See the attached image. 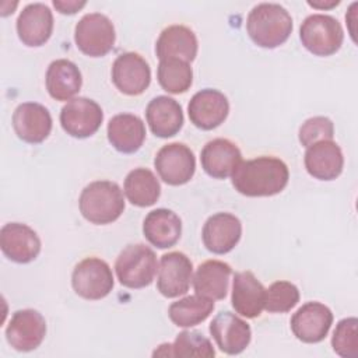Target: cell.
<instances>
[{
	"mask_svg": "<svg viewBox=\"0 0 358 358\" xmlns=\"http://www.w3.org/2000/svg\"><path fill=\"white\" fill-rule=\"evenodd\" d=\"M17 35L29 48L45 45L53 32V14L43 3L27 4L17 18Z\"/></svg>",
	"mask_w": 358,
	"mask_h": 358,
	"instance_id": "d6986e66",
	"label": "cell"
},
{
	"mask_svg": "<svg viewBox=\"0 0 358 358\" xmlns=\"http://www.w3.org/2000/svg\"><path fill=\"white\" fill-rule=\"evenodd\" d=\"M193 278L192 260L182 252H169L161 256L157 288L165 298H176L189 291Z\"/></svg>",
	"mask_w": 358,
	"mask_h": 358,
	"instance_id": "4fadbf2b",
	"label": "cell"
},
{
	"mask_svg": "<svg viewBox=\"0 0 358 358\" xmlns=\"http://www.w3.org/2000/svg\"><path fill=\"white\" fill-rule=\"evenodd\" d=\"M123 192L133 206L150 207L159 199L161 185L148 168H134L124 179Z\"/></svg>",
	"mask_w": 358,
	"mask_h": 358,
	"instance_id": "f546056e",
	"label": "cell"
},
{
	"mask_svg": "<svg viewBox=\"0 0 358 358\" xmlns=\"http://www.w3.org/2000/svg\"><path fill=\"white\" fill-rule=\"evenodd\" d=\"M115 271L119 282L126 288L148 287L158 271L157 256L144 243L127 245L115 262Z\"/></svg>",
	"mask_w": 358,
	"mask_h": 358,
	"instance_id": "277c9868",
	"label": "cell"
},
{
	"mask_svg": "<svg viewBox=\"0 0 358 358\" xmlns=\"http://www.w3.org/2000/svg\"><path fill=\"white\" fill-rule=\"evenodd\" d=\"M106 136L110 145L122 154L138 151L145 140L144 122L133 113H119L110 117Z\"/></svg>",
	"mask_w": 358,
	"mask_h": 358,
	"instance_id": "cb8c5ba5",
	"label": "cell"
},
{
	"mask_svg": "<svg viewBox=\"0 0 358 358\" xmlns=\"http://www.w3.org/2000/svg\"><path fill=\"white\" fill-rule=\"evenodd\" d=\"M103 122L101 106L90 98L78 96L67 101L60 110L63 130L74 138H87L98 131Z\"/></svg>",
	"mask_w": 358,
	"mask_h": 358,
	"instance_id": "9c48e42d",
	"label": "cell"
},
{
	"mask_svg": "<svg viewBox=\"0 0 358 358\" xmlns=\"http://www.w3.org/2000/svg\"><path fill=\"white\" fill-rule=\"evenodd\" d=\"M333 324V312L320 302L303 303L291 317L289 326L294 336L308 344H316L326 338Z\"/></svg>",
	"mask_w": 358,
	"mask_h": 358,
	"instance_id": "7c38bea8",
	"label": "cell"
},
{
	"mask_svg": "<svg viewBox=\"0 0 358 358\" xmlns=\"http://www.w3.org/2000/svg\"><path fill=\"white\" fill-rule=\"evenodd\" d=\"M115 280L109 264L99 257H85L71 273L74 292L88 301H98L110 294Z\"/></svg>",
	"mask_w": 358,
	"mask_h": 358,
	"instance_id": "52a82bcc",
	"label": "cell"
},
{
	"mask_svg": "<svg viewBox=\"0 0 358 358\" xmlns=\"http://www.w3.org/2000/svg\"><path fill=\"white\" fill-rule=\"evenodd\" d=\"M154 357H215V350L211 341L197 330L180 331L172 344H161L154 352Z\"/></svg>",
	"mask_w": 358,
	"mask_h": 358,
	"instance_id": "f1b7e54d",
	"label": "cell"
},
{
	"mask_svg": "<svg viewBox=\"0 0 358 358\" xmlns=\"http://www.w3.org/2000/svg\"><path fill=\"white\" fill-rule=\"evenodd\" d=\"M46 336V320L35 309H20L13 313L6 340L17 351L28 352L38 348Z\"/></svg>",
	"mask_w": 358,
	"mask_h": 358,
	"instance_id": "30bf717a",
	"label": "cell"
},
{
	"mask_svg": "<svg viewBox=\"0 0 358 358\" xmlns=\"http://www.w3.org/2000/svg\"><path fill=\"white\" fill-rule=\"evenodd\" d=\"M87 1H77V0H53V7L60 13V14H76L80 11Z\"/></svg>",
	"mask_w": 358,
	"mask_h": 358,
	"instance_id": "d590c367",
	"label": "cell"
},
{
	"mask_svg": "<svg viewBox=\"0 0 358 358\" xmlns=\"http://www.w3.org/2000/svg\"><path fill=\"white\" fill-rule=\"evenodd\" d=\"M266 288L256 275L246 270L234 275L231 303L235 312L243 317L255 319L264 309Z\"/></svg>",
	"mask_w": 358,
	"mask_h": 358,
	"instance_id": "7402d4cb",
	"label": "cell"
},
{
	"mask_svg": "<svg viewBox=\"0 0 358 358\" xmlns=\"http://www.w3.org/2000/svg\"><path fill=\"white\" fill-rule=\"evenodd\" d=\"M334 124L326 116H313L306 119L298 131L299 143L303 147H310L312 144L323 140H333Z\"/></svg>",
	"mask_w": 358,
	"mask_h": 358,
	"instance_id": "e575fe53",
	"label": "cell"
},
{
	"mask_svg": "<svg viewBox=\"0 0 358 358\" xmlns=\"http://www.w3.org/2000/svg\"><path fill=\"white\" fill-rule=\"evenodd\" d=\"M77 48L90 57L108 55L116 41L113 22L101 13H88L80 18L74 29Z\"/></svg>",
	"mask_w": 358,
	"mask_h": 358,
	"instance_id": "8992f818",
	"label": "cell"
},
{
	"mask_svg": "<svg viewBox=\"0 0 358 358\" xmlns=\"http://www.w3.org/2000/svg\"><path fill=\"white\" fill-rule=\"evenodd\" d=\"M232 268L221 260H206L196 268L192 278L194 292L213 301L224 299L228 292Z\"/></svg>",
	"mask_w": 358,
	"mask_h": 358,
	"instance_id": "83f0119b",
	"label": "cell"
},
{
	"mask_svg": "<svg viewBox=\"0 0 358 358\" xmlns=\"http://www.w3.org/2000/svg\"><path fill=\"white\" fill-rule=\"evenodd\" d=\"M112 83L124 95L143 94L151 83V69L143 56L136 52L119 55L112 64Z\"/></svg>",
	"mask_w": 358,
	"mask_h": 358,
	"instance_id": "8fae6325",
	"label": "cell"
},
{
	"mask_svg": "<svg viewBox=\"0 0 358 358\" xmlns=\"http://www.w3.org/2000/svg\"><path fill=\"white\" fill-rule=\"evenodd\" d=\"M287 164L275 157H257L242 161L232 173V186L248 197H268L281 193L288 185Z\"/></svg>",
	"mask_w": 358,
	"mask_h": 358,
	"instance_id": "6da1fadb",
	"label": "cell"
},
{
	"mask_svg": "<svg viewBox=\"0 0 358 358\" xmlns=\"http://www.w3.org/2000/svg\"><path fill=\"white\" fill-rule=\"evenodd\" d=\"M303 164L310 176L319 180H334L344 168V157L340 145L333 140H323L306 148Z\"/></svg>",
	"mask_w": 358,
	"mask_h": 358,
	"instance_id": "44dd1931",
	"label": "cell"
},
{
	"mask_svg": "<svg viewBox=\"0 0 358 358\" xmlns=\"http://www.w3.org/2000/svg\"><path fill=\"white\" fill-rule=\"evenodd\" d=\"M299 302V289L289 281H275L266 289L264 309L270 313L289 312Z\"/></svg>",
	"mask_w": 358,
	"mask_h": 358,
	"instance_id": "d6a6232c",
	"label": "cell"
},
{
	"mask_svg": "<svg viewBox=\"0 0 358 358\" xmlns=\"http://www.w3.org/2000/svg\"><path fill=\"white\" fill-rule=\"evenodd\" d=\"M0 248L8 260L27 264L41 253V239L27 224L7 222L0 229Z\"/></svg>",
	"mask_w": 358,
	"mask_h": 358,
	"instance_id": "9a60e30c",
	"label": "cell"
},
{
	"mask_svg": "<svg viewBox=\"0 0 358 358\" xmlns=\"http://www.w3.org/2000/svg\"><path fill=\"white\" fill-rule=\"evenodd\" d=\"M208 330L220 351L227 355L243 352L252 340L250 326L229 310L220 312L214 316Z\"/></svg>",
	"mask_w": 358,
	"mask_h": 358,
	"instance_id": "5bb4252c",
	"label": "cell"
},
{
	"mask_svg": "<svg viewBox=\"0 0 358 358\" xmlns=\"http://www.w3.org/2000/svg\"><path fill=\"white\" fill-rule=\"evenodd\" d=\"M203 171L214 179H227L232 176L242 162L241 150L228 138H214L208 141L200 154Z\"/></svg>",
	"mask_w": 358,
	"mask_h": 358,
	"instance_id": "ffe728a7",
	"label": "cell"
},
{
	"mask_svg": "<svg viewBox=\"0 0 358 358\" xmlns=\"http://www.w3.org/2000/svg\"><path fill=\"white\" fill-rule=\"evenodd\" d=\"M145 119L154 136L168 138L180 131L183 126V110L176 99L166 95H158L148 102Z\"/></svg>",
	"mask_w": 358,
	"mask_h": 358,
	"instance_id": "603a6c76",
	"label": "cell"
},
{
	"mask_svg": "<svg viewBox=\"0 0 358 358\" xmlns=\"http://www.w3.org/2000/svg\"><path fill=\"white\" fill-rule=\"evenodd\" d=\"M143 234L152 246L168 249L179 241L182 235V221L172 210L157 208L145 215Z\"/></svg>",
	"mask_w": 358,
	"mask_h": 358,
	"instance_id": "484cf974",
	"label": "cell"
},
{
	"mask_svg": "<svg viewBox=\"0 0 358 358\" xmlns=\"http://www.w3.org/2000/svg\"><path fill=\"white\" fill-rule=\"evenodd\" d=\"M299 39L315 56H331L343 45L344 32L337 18L329 14H310L299 28Z\"/></svg>",
	"mask_w": 358,
	"mask_h": 358,
	"instance_id": "5b68a950",
	"label": "cell"
},
{
	"mask_svg": "<svg viewBox=\"0 0 358 358\" xmlns=\"http://www.w3.org/2000/svg\"><path fill=\"white\" fill-rule=\"evenodd\" d=\"M78 207L88 222L95 225L112 224L124 211L123 192L112 180L91 182L83 189Z\"/></svg>",
	"mask_w": 358,
	"mask_h": 358,
	"instance_id": "3957f363",
	"label": "cell"
},
{
	"mask_svg": "<svg viewBox=\"0 0 358 358\" xmlns=\"http://www.w3.org/2000/svg\"><path fill=\"white\" fill-rule=\"evenodd\" d=\"M199 42L196 34L185 25H169L159 34L155 43V55L159 60L175 57L187 63L197 56Z\"/></svg>",
	"mask_w": 358,
	"mask_h": 358,
	"instance_id": "d4e9b609",
	"label": "cell"
},
{
	"mask_svg": "<svg viewBox=\"0 0 358 358\" xmlns=\"http://www.w3.org/2000/svg\"><path fill=\"white\" fill-rule=\"evenodd\" d=\"M333 351L343 358L358 357V320L357 317L341 319L333 331Z\"/></svg>",
	"mask_w": 358,
	"mask_h": 358,
	"instance_id": "836d02e7",
	"label": "cell"
},
{
	"mask_svg": "<svg viewBox=\"0 0 358 358\" xmlns=\"http://www.w3.org/2000/svg\"><path fill=\"white\" fill-rule=\"evenodd\" d=\"M49 95L56 101H70L77 95L83 85V76L76 63L69 59L53 60L45 76Z\"/></svg>",
	"mask_w": 358,
	"mask_h": 358,
	"instance_id": "4316f807",
	"label": "cell"
},
{
	"mask_svg": "<svg viewBox=\"0 0 358 358\" xmlns=\"http://www.w3.org/2000/svg\"><path fill=\"white\" fill-rule=\"evenodd\" d=\"M13 129L20 140L28 144L45 141L52 131V116L38 102H22L13 113Z\"/></svg>",
	"mask_w": 358,
	"mask_h": 358,
	"instance_id": "ac0fdd59",
	"label": "cell"
},
{
	"mask_svg": "<svg viewBox=\"0 0 358 358\" xmlns=\"http://www.w3.org/2000/svg\"><path fill=\"white\" fill-rule=\"evenodd\" d=\"M154 166L159 178L171 186L187 183L196 171L193 151L183 143H169L159 148L154 158Z\"/></svg>",
	"mask_w": 358,
	"mask_h": 358,
	"instance_id": "ba28073f",
	"label": "cell"
},
{
	"mask_svg": "<svg viewBox=\"0 0 358 358\" xmlns=\"http://www.w3.org/2000/svg\"><path fill=\"white\" fill-rule=\"evenodd\" d=\"M308 4H309L310 7H313V8L326 10V8H331V7L337 6V4H340V1H338V0H330V1L327 3V1H320V0H317V1H310V0H309Z\"/></svg>",
	"mask_w": 358,
	"mask_h": 358,
	"instance_id": "8d00e7d4",
	"label": "cell"
},
{
	"mask_svg": "<svg viewBox=\"0 0 358 358\" xmlns=\"http://www.w3.org/2000/svg\"><path fill=\"white\" fill-rule=\"evenodd\" d=\"M214 309V301L201 295H187L168 308L171 322L178 327H193L204 322Z\"/></svg>",
	"mask_w": 358,
	"mask_h": 358,
	"instance_id": "4dcf8cb0",
	"label": "cell"
},
{
	"mask_svg": "<svg viewBox=\"0 0 358 358\" xmlns=\"http://www.w3.org/2000/svg\"><path fill=\"white\" fill-rule=\"evenodd\" d=\"M246 31L255 45L264 49H274L289 38L292 18L277 3H260L248 14Z\"/></svg>",
	"mask_w": 358,
	"mask_h": 358,
	"instance_id": "7a4b0ae2",
	"label": "cell"
},
{
	"mask_svg": "<svg viewBox=\"0 0 358 358\" xmlns=\"http://www.w3.org/2000/svg\"><path fill=\"white\" fill-rule=\"evenodd\" d=\"M228 113V98L221 91L214 88L197 91L187 105L190 122L201 130H213L218 127L224 123Z\"/></svg>",
	"mask_w": 358,
	"mask_h": 358,
	"instance_id": "2e32d148",
	"label": "cell"
},
{
	"mask_svg": "<svg viewBox=\"0 0 358 358\" xmlns=\"http://www.w3.org/2000/svg\"><path fill=\"white\" fill-rule=\"evenodd\" d=\"M241 220L231 213H215L207 218L201 229L206 249L214 255L229 253L241 241Z\"/></svg>",
	"mask_w": 358,
	"mask_h": 358,
	"instance_id": "e0dca14e",
	"label": "cell"
},
{
	"mask_svg": "<svg viewBox=\"0 0 358 358\" xmlns=\"http://www.w3.org/2000/svg\"><path fill=\"white\" fill-rule=\"evenodd\" d=\"M157 78L162 90L169 94H183L193 83V70L190 63L182 59H164L159 60L157 69Z\"/></svg>",
	"mask_w": 358,
	"mask_h": 358,
	"instance_id": "1f68e13d",
	"label": "cell"
}]
</instances>
